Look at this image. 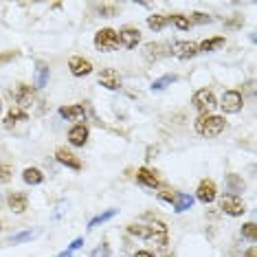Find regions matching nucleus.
<instances>
[{
	"mask_svg": "<svg viewBox=\"0 0 257 257\" xmlns=\"http://www.w3.org/2000/svg\"><path fill=\"white\" fill-rule=\"evenodd\" d=\"M46 84H49V66L40 64L36 71V88H44Z\"/></svg>",
	"mask_w": 257,
	"mask_h": 257,
	"instance_id": "25",
	"label": "nucleus"
},
{
	"mask_svg": "<svg viewBox=\"0 0 257 257\" xmlns=\"http://www.w3.org/2000/svg\"><path fill=\"white\" fill-rule=\"evenodd\" d=\"M191 204H194V198L187 196V194H176L174 198V211H187V209H191Z\"/></svg>",
	"mask_w": 257,
	"mask_h": 257,
	"instance_id": "22",
	"label": "nucleus"
},
{
	"mask_svg": "<svg viewBox=\"0 0 257 257\" xmlns=\"http://www.w3.org/2000/svg\"><path fill=\"white\" fill-rule=\"evenodd\" d=\"M0 108H3V103H0Z\"/></svg>",
	"mask_w": 257,
	"mask_h": 257,
	"instance_id": "40",
	"label": "nucleus"
},
{
	"mask_svg": "<svg viewBox=\"0 0 257 257\" xmlns=\"http://www.w3.org/2000/svg\"><path fill=\"white\" fill-rule=\"evenodd\" d=\"M97 11L101 14V18H112V16L119 14V9L114 5H97Z\"/></svg>",
	"mask_w": 257,
	"mask_h": 257,
	"instance_id": "30",
	"label": "nucleus"
},
{
	"mask_svg": "<svg viewBox=\"0 0 257 257\" xmlns=\"http://www.w3.org/2000/svg\"><path fill=\"white\" fill-rule=\"evenodd\" d=\"M141 42V33L134 27H123L119 31V44H123L125 49H137V44Z\"/></svg>",
	"mask_w": 257,
	"mask_h": 257,
	"instance_id": "7",
	"label": "nucleus"
},
{
	"mask_svg": "<svg viewBox=\"0 0 257 257\" xmlns=\"http://www.w3.org/2000/svg\"><path fill=\"white\" fill-rule=\"evenodd\" d=\"M137 180L141 183L143 187H150V189H156L159 187V176H156V172H152V169H148V167H141L137 172Z\"/></svg>",
	"mask_w": 257,
	"mask_h": 257,
	"instance_id": "17",
	"label": "nucleus"
},
{
	"mask_svg": "<svg viewBox=\"0 0 257 257\" xmlns=\"http://www.w3.org/2000/svg\"><path fill=\"white\" fill-rule=\"evenodd\" d=\"M242 235L250 239V242H255L257 239V229H255V222H246V224L242 226Z\"/></svg>",
	"mask_w": 257,
	"mask_h": 257,
	"instance_id": "31",
	"label": "nucleus"
},
{
	"mask_svg": "<svg viewBox=\"0 0 257 257\" xmlns=\"http://www.w3.org/2000/svg\"><path fill=\"white\" fill-rule=\"evenodd\" d=\"M0 229H3V226H0Z\"/></svg>",
	"mask_w": 257,
	"mask_h": 257,
	"instance_id": "41",
	"label": "nucleus"
},
{
	"mask_svg": "<svg viewBox=\"0 0 257 257\" xmlns=\"http://www.w3.org/2000/svg\"><path fill=\"white\" fill-rule=\"evenodd\" d=\"M226 130V121L224 116L218 114H200L196 121V132L204 139H215L220 132Z\"/></svg>",
	"mask_w": 257,
	"mask_h": 257,
	"instance_id": "1",
	"label": "nucleus"
},
{
	"mask_svg": "<svg viewBox=\"0 0 257 257\" xmlns=\"http://www.w3.org/2000/svg\"><path fill=\"white\" fill-rule=\"evenodd\" d=\"M14 97H16V101H18V106H20V108H29V106L33 103V99H36V92H33L31 86L18 84V88H16Z\"/></svg>",
	"mask_w": 257,
	"mask_h": 257,
	"instance_id": "12",
	"label": "nucleus"
},
{
	"mask_svg": "<svg viewBox=\"0 0 257 257\" xmlns=\"http://www.w3.org/2000/svg\"><path fill=\"white\" fill-rule=\"evenodd\" d=\"M196 198L204 204L213 202L215 200V183L213 180H202L200 185H198V191H196Z\"/></svg>",
	"mask_w": 257,
	"mask_h": 257,
	"instance_id": "14",
	"label": "nucleus"
},
{
	"mask_svg": "<svg viewBox=\"0 0 257 257\" xmlns=\"http://www.w3.org/2000/svg\"><path fill=\"white\" fill-rule=\"evenodd\" d=\"M55 159L60 161L62 165H66L68 169H75V172H77V169H81V161L73 154V152H68V150H64V148H60V150L55 152Z\"/></svg>",
	"mask_w": 257,
	"mask_h": 257,
	"instance_id": "15",
	"label": "nucleus"
},
{
	"mask_svg": "<svg viewBox=\"0 0 257 257\" xmlns=\"http://www.w3.org/2000/svg\"><path fill=\"white\" fill-rule=\"evenodd\" d=\"M169 22H174L176 25V29H180V31H187L189 29V18L187 16H183V14H174V16H169Z\"/></svg>",
	"mask_w": 257,
	"mask_h": 257,
	"instance_id": "29",
	"label": "nucleus"
},
{
	"mask_svg": "<svg viewBox=\"0 0 257 257\" xmlns=\"http://www.w3.org/2000/svg\"><path fill=\"white\" fill-rule=\"evenodd\" d=\"M244 257H255V248H248V250H246V255H244Z\"/></svg>",
	"mask_w": 257,
	"mask_h": 257,
	"instance_id": "39",
	"label": "nucleus"
},
{
	"mask_svg": "<svg viewBox=\"0 0 257 257\" xmlns=\"http://www.w3.org/2000/svg\"><path fill=\"white\" fill-rule=\"evenodd\" d=\"M114 215H116V209H108L106 213H99L97 218H92V220L88 222V229H95V226L103 224V222H108L110 218H114Z\"/></svg>",
	"mask_w": 257,
	"mask_h": 257,
	"instance_id": "26",
	"label": "nucleus"
},
{
	"mask_svg": "<svg viewBox=\"0 0 257 257\" xmlns=\"http://www.w3.org/2000/svg\"><path fill=\"white\" fill-rule=\"evenodd\" d=\"M226 189H229V196H237L239 191H244V180L235 174H229L226 176Z\"/></svg>",
	"mask_w": 257,
	"mask_h": 257,
	"instance_id": "21",
	"label": "nucleus"
},
{
	"mask_svg": "<svg viewBox=\"0 0 257 257\" xmlns=\"http://www.w3.org/2000/svg\"><path fill=\"white\" fill-rule=\"evenodd\" d=\"M22 178H25L27 185H40L44 180V174L40 172L38 167H27L25 172H22Z\"/></svg>",
	"mask_w": 257,
	"mask_h": 257,
	"instance_id": "19",
	"label": "nucleus"
},
{
	"mask_svg": "<svg viewBox=\"0 0 257 257\" xmlns=\"http://www.w3.org/2000/svg\"><path fill=\"white\" fill-rule=\"evenodd\" d=\"M81 244H84V237H75L73 242H71V246H68L66 250H64V253H60L57 257H71V255L75 253V250H77V248H81Z\"/></svg>",
	"mask_w": 257,
	"mask_h": 257,
	"instance_id": "32",
	"label": "nucleus"
},
{
	"mask_svg": "<svg viewBox=\"0 0 257 257\" xmlns=\"http://www.w3.org/2000/svg\"><path fill=\"white\" fill-rule=\"evenodd\" d=\"M90 257H110V248H108V244H101V246H97V248L90 253Z\"/></svg>",
	"mask_w": 257,
	"mask_h": 257,
	"instance_id": "35",
	"label": "nucleus"
},
{
	"mask_svg": "<svg viewBox=\"0 0 257 257\" xmlns=\"http://www.w3.org/2000/svg\"><path fill=\"white\" fill-rule=\"evenodd\" d=\"M134 257H154V255H152L150 250H139V253L134 255Z\"/></svg>",
	"mask_w": 257,
	"mask_h": 257,
	"instance_id": "38",
	"label": "nucleus"
},
{
	"mask_svg": "<svg viewBox=\"0 0 257 257\" xmlns=\"http://www.w3.org/2000/svg\"><path fill=\"white\" fill-rule=\"evenodd\" d=\"M31 237H33V233H31V231H22V233H18V235H14V237H11V244L27 242V239H31Z\"/></svg>",
	"mask_w": 257,
	"mask_h": 257,
	"instance_id": "34",
	"label": "nucleus"
},
{
	"mask_svg": "<svg viewBox=\"0 0 257 257\" xmlns=\"http://www.w3.org/2000/svg\"><path fill=\"white\" fill-rule=\"evenodd\" d=\"M9 207L14 209L16 213H22L27 209V196L25 194H11L9 196Z\"/></svg>",
	"mask_w": 257,
	"mask_h": 257,
	"instance_id": "23",
	"label": "nucleus"
},
{
	"mask_svg": "<svg viewBox=\"0 0 257 257\" xmlns=\"http://www.w3.org/2000/svg\"><path fill=\"white\" fill-rule=\"evenodd\" d=\"M68 141H71V145H75V148H84V145L88 143V127L84 123H77L75 127H71Z\"/></svg>",
	"mask_w": 257,
	"mask_h": 257,
	"instance_id": "13",
	"label": "nucleus"
},
{
	"mask_svg": "<svg viewBox=\"0 0 257 257\" xmlns=\"http://www.w3.org/2000/svg\"><path fill=\"white\" fill-rule=\"evenodd\" d=\"M127 233H130V235L148 239L150 237V226H145V224H130V226H127Z\"/></svg>",
	"mask_w": 257,
	"mask_h": 257,
	"instance_id": "28",
	"label": "nucleus"
},
{
	"mask_svg": "<svg viewBox=\"0 0 257 257\" xmlns=\"http://www.w3.org/2000/svg\"><path fill=\"white\" fill-rule=\"evenodd\" d=\"M191 101H194V108H196L200 114H209V110L215 106V97H213V92H211V90H207V88L198 90Z\"/></svg>",
	"mask_w": 257,
	"mask_h": 257,
	"instance_id": "5",
	"label": "nucleus"
},
{
	"mask_svg": "<svg viewBox=\"0 0 257 257\" xmlns=\"http://www.w3.org/2000/svg\"><path fill=\"white\" fill-rule=\"evenodd\" d=\"M167 22H169V16H150V18H148V27L154 29V31H161Z\"/></svg>",
	"mask_w": 257,
	"mask_h": 257,
	"instance_id": "27",
	"label": "nucleus"
},
{
	"mask_svg": "<svg viewBox=\"0 0 257 257\" xmlns=\"http://www.w3.org/2000/svg\"><path fill=\"white\" fill-rule=\"evenodd\" d=\"M11 180V169L7 165H0V183H9Z\"/></svg>",
	"mask_w": 257,
	"mask_h": 257,
	"instance_id": "36",
	"label": "nucleus"
},
{
	"mask_svg": "<svg viewBox=\"0 0 257 257\" xmlns=\"http://www.w3.org/2000/svg\"><path fill=\"white\" fill-rule=\"evenodd\" d=\"M224 46V38H211V40H204V42L198 46V53H213Z\"/></svg>",
	"mask_w": 257,
	"mask_h": 257,
	"instance_id": "20",
	"label": "nucleus"
},
{
	"mask_svg": "<svg viewBox=\"0 0 257 257\" xmlns=\"http://www.w3.org/2000/svg\"><path fill=\"white\" fill-rule=\"evenodd\" d=\"M60 116H64L66 121H84L86 110H84V106H79V103H75V106H62Z\"/></svg>",
	"mask_w": 257,
	"mask_h": 257,
	"instance_id": "16",
	"label": "nucleus"
},
{
	"mask_svg": "<svg viewBox=\"0 0 257 257\" xmlns=\"http://www.w3.org/2000/svg\"><path fill=\"white\" fill-rule=\"evenodd\" d=\"M68 68H71V73L75 77H84V75H90L92 73V64L88 60H84V57L75 55L68 60Z\"/></svg>",
	"mask_w": 257,
	"mask_h": 257,
	"instance_id": "10",
	"label": "nucleus"
},
{
	"mask_svg": "<svg viewBox=\"0 0 257 257\" xmlns=\"http://www.w3.org/2000/svg\"><path fill=\"white\" fill-rule=\"evenodd\" d=\"M99 84L106 86L108 90H119L121 88V75L114 71V68H103L99 73Z\"/></svg>",
	"mask_w": 257,
	"mask_h": 257,
	"instance_id": "8",
	"label": "nucleus"
},
{
	"mask_svg": "<svg viewBox=\"0 0 257 257\" xmlns=\"http://www.w3.org/2000/svg\"><path fill=\"white\" fill-rule=\"evenodd\" d=\"M150 226V237L148 242H154L156 246H165L167 244V226L163 222H152Z\"/></svg>",
	"mask_w": 257,
	"mask_h": 257,
	"instance_id": "9",
	"label": "nucleus"
},
{
	"mask_svg": "<svg viewBox=\"0 0 257 257\" xmlns=\"http://www.w3.org/2000/svg\"><path fill=\"white\" fill-rule=\"evenodd\" d=\"M189 22H196V25H207V22H211V16L202 14V11H196V14H191Z\"/></svg>",
	"mask_w": 257,
	"mask_h": 257,
	"instance_id": "33",
	"label": "nucleus"
},
{
	"mask_svg": "<svg viewBox=\"0 0 257 257\" xmlns=\"http://www.w3.org/2000/svg\"><path fill=\"white\" fill-rule=\"evenodd\" d=\"M95 46L99 51H103V53L114 51L119 46V31H114V29H101L95 36Z\"/></svg>",
	"mask_w": 257,
	"mask_h": 257,
	"instance_id": "2",
	"label": "nucleus"
},
{
	"mask_svg": "<svg viewBox=\"0 0 257 257\" xmlns=\"http://www.w3.org/2000/svg\"><path fill=\"white\" fill-rule=\"evenodd\" d=\"M29 116H27V112L25 110H20V108H11L9 112H7V116H5V127L7 130H11L16 123H20V121H27Z\"/></svg>",
	"mask_w": 257,
	"mask_h": 257,
	"instance_id": "18",
	"label": "nucleus"
},
{
	"mask_svg": "<svg viewBox=\"0 0 257 257\" xmlns=\"http://www.w3.org/2000/svg\"><path fill=\"white\" fill-rule=\"evenodd\" d=\"M176 81H178L176 75H163L161 79H154V84H152V90H165L167 86L176 84Z\"/></svg>",
	"mask_w": 257,
	"mask_h": 257,
	"instance_id": "24",
	"label": "nucleus"
},
{
	"mask_svg": "<svg viewBox=\"0 0 257 257\" xmlns=\"http://www.w3.org/2000/svg\"><path fill=\"white\" fill-rule=\"evenodd\" d=\"M165 55H167V49L159 42H148L143 46V57H145V62H150V64L163 60Z\"/></svg>",
	"mask_w": 257,
	"mask_h": 257,
	"instance_id": "11",
	"label": "nucleus"
},
{
	"mask_svg": "<svg viewBox=\"0 0 257 257\" xmlns=\"http://www.w3.org/2000/svg\"><path fill=\"white\" fill-rule=\"evenodd\" d=\"M172 55L178 57V60H191V57L198 55V44H194V42H174Z\"/></svg>",
	"mask_w": 257,
	"mask_h": 257,
	"instance_id": "6",
	"label": "nucleus"
},
{
	"mask_svg": "<svg viewBox=\"0 0 257 257\" xmlns=\"http://www.w3.org/2000/svg\"><path fill=\"white\" fill-rule=\"evenodd\" d=\"M222 110H224L226 114H235L242 110L244 106V97H242V92H237V90H226L224 92V97H222Z\"/></svg>",
	"mask_w": 257,
	"mask_h": 257,
	"instance_id": "3",
	"label": "nucleus"
},
{
	"mask_svg": "<svg viewBox=\"0 0 257 257\" xmlns=\"http://www.w3.org/2000/svg\"><path fill=\"white\" fill-rule=\"evenodd\" d=\"M14 57H18V51H7V53H3V55H0V66H3V64H7V62H11Z\"/></svg>",
	"mask_w": 257,
	"mask_h": 257,
	"instance_id": "37",
	"label": "nucleus"
},
{
	"mask_svg": "<svg viewBox=\"0 0 257 257\" xmlns=\"http://www.w3.org/2000/svg\"><path fill=\"white\" fill-rule=\"evenodd\" d=\"M220 209L224 211L226 215H231V218H237V215H244V211H246V207H244V202L239 200L237 196H222L220 200Z\"/></svg>",
	"mask_w": 257,
	"mask_h": 257,
	"instance_id": "4",
	"label": "nucleus"
}]
</instances>
